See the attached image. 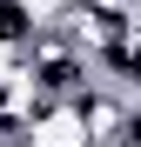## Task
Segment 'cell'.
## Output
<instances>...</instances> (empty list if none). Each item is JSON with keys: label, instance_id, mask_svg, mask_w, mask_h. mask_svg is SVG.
<instances>
[{"label": "cell", "instance_id": "obj_1", "mask_svg": "<svg viewBox=\"0 0 141 147\" xmlns=\"http://www.w3.org/2000/svg\"><path fill=\"white\" fill-rule=\"evenodd\" d=\"M20 140H27V147H87V127H81V114L67 107V100H47V107L27 120Z\"/></svg>", "mask_w": 141, "mask_h": 147}]
</instances>
